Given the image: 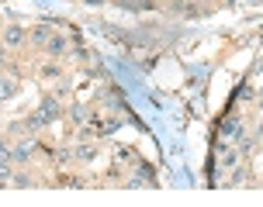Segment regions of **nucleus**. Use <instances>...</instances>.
I'll use <instances>...</instances> for the list:
<instances>
[{"label":"nucleus","instance_id":"39448f33","mask_svg":"<svg viewBox=\"0 0 263 207\" xmlns=\"http://www.w3.org/2000/svg\"><path fill=\"white\" fill-rule=\"evenodd\" d=\"M63 49H66V42L59 38V35H52V38H49V52H52V55H59Z\"/></svg>","mask_w":263,"mask_h":207},{"label":"nucleus","instance_id":"0eeeda50","mask_svg":"<svg viewBox=\"0 0 263 207\" xmlns=\"http://www.w3.org/2000/svg\"><path fill=\"white\" fill-rule=\"evenodd\" d=\"M0 183H11V166H7V159H0Z\"/></svg>","mask_w":263,"mask_h":207},{"label":"nucleus","instance_id":"9d476101","mask_svg":"<svg viewBox=\"0 0 263 207\" xmlns=\"http://www.w3.org/2000/svg\"><path fill=\"white\" fill-rule=\"evenodd\" d=\"M83 4H90V7H97V4H104V0H83Z\"/></svg>","mask_w":263,"mask_h":207},{"label":"nucleus","instance_id":"423d86ee","mask_svg":"<svg viewBox=\"0 0 263 207\" xmlns=\"http://www.w3.org/2000/svg\"><path fill=\"white\" fill-rule=\"evenodd\" d=\"M49 38H52L49 28H39V31H35V42H39V45H49Z\"/></svg>","mask_w":263,"mask_h":207},{"label":"nucleus","instance_id":"6e6552de","mask_svg":"<svg viewBox=\"0 0 263 207\" xmlns=\"http://www.w3.org/2000/svg\"><path fill=\"white\" fill-rule=\"evenodd\" d=\"M239 152H250L253 149V138H246V135H239V145H236Z\"/></svg>","mask_w":263,"mask_h":207},{"label":"nucleus","instance_id":"20e7f679","mask_svg":"<svg viewBox=\"0 0 263 207\" xmlns=\"http://www.w3.org/2000/svg\"><path fill=\"white\" fill-rule=\"evenodd\" d=\"M28 155H31V142H21V145H14V149H11V159H14V162H25Z\"/></svg>","mask_w":263,"mask_h":207},{"label":"nucleus","instance_id":"9b49d317","mask_svg":"<svg viewBox=\"0 0 263 207\" xmlns=\"http://www.w3.org/2000/svg\"><path fill=\"white\" fill-rule=\"evenodd\" d=\"M260 138H263V121H260Z\"/></svg>","mask_w":263,"mask_h":207},{"label":"nucleus","instance_id":"f8f14e48","mask_svg":"<svg viewBox=\"0 0 263 207\" xmlns=\"http://www.w3.org/2000/svg\"><path fill=\"white\" fill-rule=\"evenodd\" d=\"M0 66H4V52H0Z\"/></svg>","mask_w":263,"mask_h":207},{"label":"nucleus","instance_id":"7ed1b4c3","mask_svg":"<svg viewBox=\"0 0 263 207\" xmlns=\"http://www.w3.org/2000/svg\"><path fill=\"white\" fill-rule=\"evenodd\" d=\"M14 90H17V79H11V76H0V100H11V97H14Z\"/></svg>","mask_w":263,"mask_h":207},{"label":"nucleus","instance_id":"ddd939ff","mask_svg":"<svg viewBox=\"0 0 263 207\" xmlns=\"http://www.w3.org/2000/svg\"><path fill=\"white\" fill-rule=\"evenodd\" d=\"M250 4H256V0H250Z\"/></svg>","mask_w":263,"mask_h":207},{"label":"nucleus","instance_id":"1a4fd4ad","mask_svg":"<svg viewBox=\"0 0 263 207\" xmlns=\"http://www.w3.org/2000/svg\"><path fill=\"white\" fill-rule=\"evenodd\" d=\"M0 159H11V149H7L4 142H0Z\"/></svg>","mask_w":263,"mask_h":207},{"label":"nucleus","instance_id":"f257e3e1","mask_svg":"<svg viewBox=\"0 0 263 207\" xmlns=\"http://www.w3.org/2000/svg\"><path fill=\"white\" fill-rule=\"evenodd\" d=\"M55 117H59V104H55V100H45L39 107V114L31 117L28 125H31V128H42V125H49V121H55Z\"/></svg>","mask_w":263,"mask_h":207},{"label":"nucleus","instance_id":"f03ea898","mask_svg":"<svg viewBox=\"0 0 263 207\" xmlns=\"http://www.w3.org/2000/svg\"><path fill=\"white\" fill-rule=\"evenodd\" d=\"M25 35H28V31L21 25H11L7 31H4V45H11V49H14V45H21V42H25Z\"/></svg>","mask_w":263,"mask_h":207}]
</instances>
